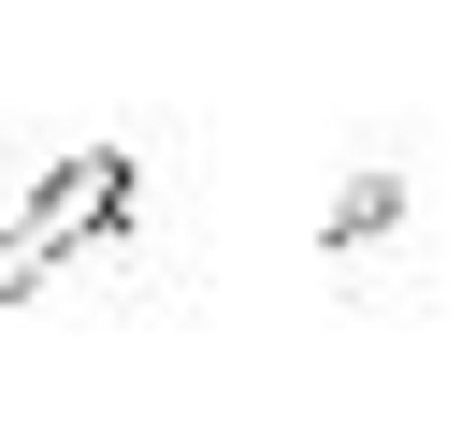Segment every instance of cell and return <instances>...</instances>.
Returning <instances> with one entry per match:
<instances>
[{"instance_id": "cell-1", "label": "cell", "mask_w": 462, "mask_h": 448, "mask_svg": "<svg viewBox=\"0 0 462 448\" xmlns=\"http://www.w3.org/2000/svg\"><path fill=\"white\" fill-rule=\"evenodd\" d=\"M130 202H144V159H130V145H72V159L14 202V246H29L43 275H72L87 246H116V231H130Z\"/></svg>"}, {"instance_id": "cell-2", "label": "cell", "mask_w": 462, "mask_h": 448, "mask_svg": "<svg viewBox=\"0 0 462 448\" xmlns=\"http://www.w3.org/2000/svg\"><path fill=\"white\" fill-rule=\"evenodd\" d=\"M390 246H404V173H346L332 188V275L346 260H390Z\"/></svg>"}]
</instances>
